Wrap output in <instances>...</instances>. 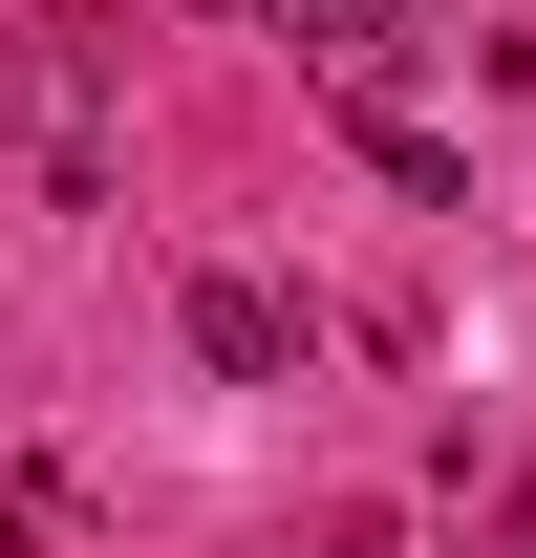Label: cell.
Returning <instances> with one entry per match:
<instances>
[{
	"mask_svg": "<svg viewBox=\"0 0 536 558\" xmlns=\"http://www.w3.org/2000/svg\"><path fill=\"white\" fill-rule=\"evenodd\" d=\"M322 108H343V150H365V172H387V194H429V215H451V194H472V150H451V130H429V108H407V86H387V65H322Z\"/></svg>",
	"mask_w": 536,
	"mask_h": 558,
	"instance_id": "obj_1",
	"label": "cell"
},
{
	"mask_svg": "<svg viewBox=\"0 0 536 558\" xmlns=\"http://www.w3.org/2000/svg\"><path fill=\"white\" fill-rule=\"evenodd\" d=\"M194 365L215 387H279V365H301V301H279V279H194Z\"/></svg>",
	"mask_w": 536,
	"mask_h": 558,
	"instance_id": "obj_2",
	"label": "cell"
},
{
	"mask_svg": "<svg viewBox=\"0 0 536 558\" xmlns=\"http://www.w3.org/2000/svg\"><path fill=\"white\" fill-rule=\"evenodd\" d=\"M258 22L301 44V65H387V44H407V0H258Z\"/></svg>",
	"mask_w": 536,
	"mask_h": 558,
	"instance_id": "obj_3",
	"label": "cell"
},
{
	"mask_svg": "<svg viewBox=\"0 0 536 558\" xmlns=\"http://www.w3.org/2000/svg\"><path fill=\"white\" fill-rule=\"evenodd\" d=\"M494 558H536V473H515V515H494Z\"/></svg>",
	"mask_w": 536,
	"mask_h": 558,
	"instance_id": "obj_4",
	"label": "cell"
},
{
	"mask_svg": "<svg viewBox=\"0 0 536 558\" xmlns=\"http://www.w3.org/2000/svg\"><path fill=\"white\" fill-rule=\"evenodd\" d=\"M194 22H258V0H194Z\"/></svg>",
	"mask_w": 536,
	"mask_h": 558,
	"instance_id": "obj_5",
	"label": "cell"
}]
</instances>
